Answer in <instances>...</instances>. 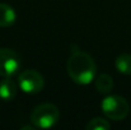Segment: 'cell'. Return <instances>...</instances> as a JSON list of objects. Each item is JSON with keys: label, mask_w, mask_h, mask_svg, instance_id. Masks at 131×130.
<instances>
[{"label": "cell", "mask_w": 131, "mask_h": 130, "mask_svg": "<svg viewBox=\"0 0 131 130\" xmlns=\"http://www.w3.org/2000/svg\"><path fill=\"white\" fill-rule=\"evenodd\" d=\"M95 63L90 55L80 50L71 51L68 60L69 77L78 84H89L95 77Z\"/></svg>", "instance_id": "cell-1"}, {"label": "cell", "mask_w": 131, "mask_h": 130, "mask_svg": "<svg viewBox=\"0 0 131 130\" xmlns=\"http://www.w3.org/2000/svg\"><path fill=\"white\" fill-rule=\"evenodd\" d=\"M17 96V84L10 77H3L0 81V98L4 101H12Z\"/></svg>", "instance_id": "cell-6"}, {"label": "cell", "mask_w": 131, "mask_h": 130, "mask_svg": "<svg viewBox=\"0 0 131 130\" xmlns=\"http://www.w3.org/2000/svg\"><path fill=\"white\" fill-rule=\"evenodd\" d=\"M95 88L101 93H108L113 88V81L108 74H101L95 79Z\"/></svg>", "instance_id": "cell-9"}, {"label": "cell", "mask_w": 131, "mask_h": 130, "mask_svg": "<svg viewBox=\"0 0 131 130\" xmlns=\"http://www.w3.org/2000/svg\"><path fill=\"white\" fill-rule=\"evenodd\" d=\"M18 84L23 92L29 93V94H35V93H38L42 91L45 82L42 75L38 72L32 70V69H27L19 74Z\"/></svg>", "instance_id": "cell-4"}, {"label": "cell", "mask_w": 131, "mask_h": 130, "mask_svg": "<svg viewBox=\"0 0 131 130\" xmlns=\"http://www.w3.org/2000/svg\"><path fill=\"white\" fill-rule=\"evenodd\" d=\"M19 55L10 48H0V77H13L20 68Z\"/></svg>", "instance_id": "cell-5"}, {"label": "cell", "mask_w": 131, "mask_h": 130, "mask_svg": "<svg viewBox=\"0 0 131 130\" xmlns=\"http://www.w3.org/2000/svg\"><path fill=\"white\" fill-rule=\"evenodd\" d=\"M60 117L59 108L52 103H42L33 108L31 114V121L36 128L48 129L52 128Z\"/></svg>", "instance_id": "cell-2"}, {"label": "cell", "mask_w": 131, "mask_h": 130, "mask_svg": "<svg viewBox=\"0 0 131 130\" xmlns=\"http://www.w3.org/2000/svg\"><path fill=\"white\" fill-rule=\"evenodd\" d=\"M115 66L121 74H131V55L130 54H122L115 60Z\"/></svg>", "instance_id": "cell-8"}, {"label": "cell", "mask_w": 131, "mask_h": 130, "mask_svg": "<svg viewBox=\"0 0 131 130\" xmlns=\"http://www.w3.org/2000/svg\"><path fill=\"white\" fill-rule=\"evenodd\" d=\"M15 12L8 4H0V27H10L15 22Z\"/></svg>", "instance_id": "cell-7"}, {"label": "cell", "mask_w": 131, "mask_h": 130, "mask_svg": "<svg viewBox=\"0 0 131 130\" xmlns=\"http://www.w3.org/2000/svg\"><path fill=\"white\" fill-rule=\"evenodd\" d=\"M20 129H22V130H24V129H32V128H31V126H22Z\"/></svg>", "instance_id": "cell-11"}, {"label": "cell", "mask_w": 131, "mask_h": 130, "mask_svg": "<svg viewBox=\"0 0 131 130\" xmlns=\"http://www.w3.org/2000/svg\"><path fill=\"white\" fill-rule=\"evenodd\" d=\"M85 128H87V130H108L111 128V125L107 120H103L101 117H95L88 123Z\"/></svg>", "instance_id": "cell-10"}, {"label": "cell", "mask_w": 131, "mask_h": 130, "mask_svg": "<svg viewBox=\"0 0 131 130\" xmlns=\"http://www.w3.org/2000/svg\"><path fill=\"white\" fill-rule=\"evenodd\" d=\"M101 108L108 119L115 120V121L124 120L129 115V111H130V106L127 101L124 97L115 96V94L106 97L101 103Z\"/></svg>", "instance_id": "cell-3"}]
</instances>
